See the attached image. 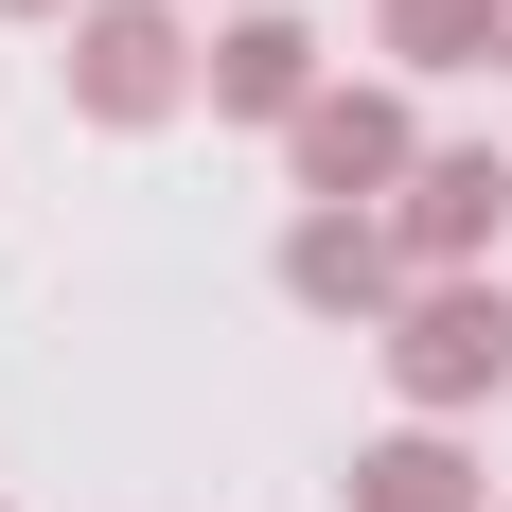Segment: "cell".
<instances>
[{
  "label": "cell",
  "instance_id": "cell-1",
  "mask_svg": "<svg viewBox=\"0 0 512 512\" xmlns=\"http://www.w3.org/2000/svg\"><path fill=\"white\" fill-rule=\"evenodd\" d=\"M389 389H407V424H460V407H495L512 389V301L495 283H407V318H389Z\"/></svg>",
  "mask_w": 512,
  "mask_h": 512
},
{
  "label": "cell",
  "instance_id": "cell-2",
  "mask_svg": "<svg viewBox=\"0 0 512 512\" xmlns=\"http://www.w3.org/2000/svg\"><path fill=\"white\" fill-rule=\"evenodd\" d=\"M195 89H212V53L177 36V0H89L71 18V106L89 124H177Z\"/></svg>",
  "mask_w": 512,
  "mask_h": 512
},
{
  "label": "cell",
  "instance_id": "cell-3",
  "mask_svg": "<svg viewBox=\"0 0 512 512\" xmlns=\"http://www.w3.org/2000/svg\"><path fill=\"white\" fill-rule=\"evenodd\" d=\"M283 159H301V212H389V195L424 177L407 89H318L301 124H283Z\"/></svg>",
  "mask_w": 512,
  "mask_h": 512
},
{
  "label": "cell",
  "instance_id": "cell-4",
  "mask_svg": "<svg viewBox=\"0 0 512 512\" xmlns=\"http://www.w3.org/2000/svg\"><path fill=\"white\" fill-rule=\"evenodd\" d=\"M283 301L389 336V318H407V248H389V212H301V230H283Z\"/></svg>",
  "mask_w": 512,
  "mask_h": 512
},
{
  "label": "cell",
  "instance_id": "cell-5",
  "mask_svg": "<svg viewBox=\"0 0 512 512\" xmlns=\"http://www.w3.org/2000/svg\"><path fill=\"white\" fill-rule=\"evenodd\" d=\"M495 230H512V159H424L407 195H389V248H407V283H460Z\"/></svg>",
  "mask_w": 512,
  "mask_h": 512
},
{
  "label": "cell",
  "instance_id": "cell-6",
  "mask_svg": "<svg viewBox=\"0 0 512 512\" xmlns=\"http://www.w3.org/2000/svg\"><path fill=\"white\" fill-rule=\"evenodd\" d=\"M212 106H230V124H301L318 106V36L283 18V0H248V18L212 36Z\"/></svg>",
  "mask_w": 512,
  "mask_h": 512
},
{
  "label": "cell",
  "instance_id": "cell-7",
  "mask_svg": "<svg viewBox=\"0 0 512 512\" xmlns=\"http://www.w3.org/2000/svg\"><path fill=\"white\" fill-rule=\"evenodd\" d=\"M354 512H495V495H477L460 424H407V442H371V460H354Z\"/></svg>",
  "mask_w": 512,
  "mask_h": 512
},
{
  "label": "cell",
  "instance_id": "cell-8",
  "mask_svg": "<svg viewBox=\"0 0 512 512\" xmlns=\"http://www.w3.org/2000/svg\"><path fill=\"white\" fill-rule=\"evenodd\" d=\"M389 71H495V0H371Z\"/></svg>",
  "mask_w": 512,
  "mask_h": 512
},
{
  "label": "cell",
  "instance_id": "cell-9",
  "mask_svg": "<svg viewBox=\"0 0 512 512\" xmlns=\"http://www.w3.org/2000/svg\"><path fill=\"white\" fill-rule=\"evenodd\" d=\"M0 18H89V0H0Z\"/></svg>",
  "mask_w": 512,
  "mask_h": 512
},
{
  "label": "cell",
  "instance_id": "cell-10",
  "mask_svg": "<svg viewBox=\"0 0 512 512\" xmlns=\"http://www.w3.org/2000/svg\"><path fill=\"white\" fill-rule=\"evenodd\" d=\"M495 71H512V0H495Z\"/></svg>",
  "mask_w": 512,
  "mask_h": 512
}]
</instances>
